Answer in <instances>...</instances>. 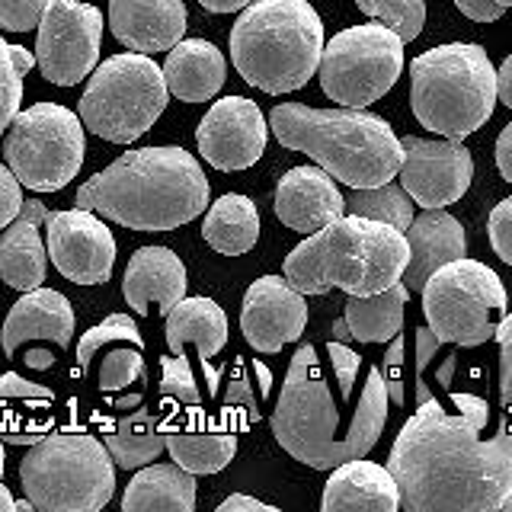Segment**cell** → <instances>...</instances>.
Listing matches in <instances>:
<instances>
[{
	"instance_id": "1",
	"label": "cell",
	"mask_w": 512,
	"mask_h": 512,
	"mask_svg": "<svg viewBox=\"0 0 512 512\" xmlns=\"http://www.w3.org/2000/svg\"><path fill=\"white\" fill-rule=\"evenodd\" d=\"M416 404L397 432L388 471L407 512H500L512 493V432L484 439L490 404L474 394H452Z\"/></svg>"
},
{
	"instance_id": "2",
	"label": "cell",
	"mask_w": 512,
	"mask_h": 512,
	"mask_svg": "<svg viewBox=\"0 0 512 512\" xmlns=\"http://www.w3.org/2000/svg\"><path fill=\"white\" fill-rule=\"evenodd\" d=\"M359 372L362 356L340 340L327 343V359L311 343L298 346L272 410V436L295 461L330 471L378 445L388 423V384L381 365H372L356 397Z\"/></svg>"
},
{
	"instance_id": "3",
	"label": "cell",
	"mask_w": 512,
	"mask_h": 512,
	"mask_svg": "<svg viewBox=\"0 0 512 512\" xmlns=\"http://www.w3.org/2000/svg\"><path fill=\"white\" fill-rule=\"evenodd\" d=\"M208 205V180L183 148H135L77 189V208L128 231H173Z\"/></svg>"
},
{
	"instance_id": "4",
	"label": "cell",
	"mask_w": 512,
	"mask_h": 512,
	"mask_svg": "<svg viewBox=\"0 0 512 512\" xmlns=\"http://www.w3.org/2000/svg\"><path fill=\"white\" fill-rule=\"evenodd\" d=\"M269 128L282 148L308 154L320 170L349 189L391 183L404 160L394 128L356 106L314 109L279 103L269 112Z\"/></svg>"
},
{
	"instance_id": "5",
	"label": "cell",
	"mask_w": 512,
	"mask_h": 512,
	"mask_svg": "<svg viewBox=\"0 0 512 512\" xmlns=\"http://www.w3.org/2000/svg\"><path fill=\"white\" fill-rule=\"evenodd\" d=\"M410 260L404 231L362 215H340L285 256V279L301 295H375L400 282Z\"/></svg>"
},
{
	"instance_id": "6",
	"label": "cell",
	"mask_w": 512,
	"mask_h": 512,
	"mask_svg": "<svg viewBox=\"0 0 512 512\" xmlns=\"http://www.w3.org/2000/svg\"><path fill=\"white\" fill-rule=\"evenodd\" d=\"M324 23L308 0H253L231 29V61L250 87L282 96L317 74Z\"/></svg>"
},
{
	"instance_id": "7",
	"label": "cell",
	"mask_w": 512,
	"mask_h": 512,
	"mask_svg": "<svg viewBox=\"0 0 512 512\" xmlns=\"http://www.w3.org/2000/svg\"><path fill=\"white\" fill-rule=\"evenodd\" d=\"M410 106L423 128L442 138H468L496 106V71L474 42H448L410 61Z\"/></svg>"
},
{
	"instance_id": "8",
	"label": "cell",
	"mask_w": 512,
	"mask_h": 512,
	"mask_svg": "<svg viewBox=\"0 0 512 512\" xmlns=\"http://www.w3.org/2000/svg\"><path fill=\"white\" fill-rule=\"evenodd\" d=\"M23 490L45 512H96L116 493V461L80 429H52L20 461Z\"/></svg>"
},
{
	"instance_id": "9",
	"label": "cell",
	"mask_w": 512,
	"mask_h": 512,
	"mask_svg": "<svg viewBox=\"0 0 512 512\" xmlns=\"http://www.w3.org/2000/svg\"><path fill=\"white\" fill-rule=\"evenodd\" d=\"M167 80L151 55L122 52L93 71L77 103V116L93 135L112 144H132L167 109Z\"/></svg>"
},
{
	"instance_id": "10",
	"label": "cell",
	"mask_w": 512,
	"mask_h": 512,
	"mask_svg": "<svg viewBox=\"0 0 512 512\" xmlns=\"http://www.w3.org/2000/svg\"><path fill=\"white\" fill-rule=\"evenodd\" d=\"M420 295L429 330L439 336V343H455L464 349L493 340L509 304L500 276L468 256L439 266L426 279Z\"/></svg>"
},
{
	"instance_id": "11",
	"label": "cell",
	"mask_w": 512,
	"mask_h": 512,
	"mask_svg": "<svg viewBox=\"0 0 512 512\" xmlns=\"http://www.w3.org/2000/svg\"><path fill=\"white\" fill-rule=\"evenodd\" d=\"M87 141L77 112L58 103H36L7 125L4 157L20 186L58 192L84 167Z\"/></svg>"
},
{
	"instance_id": "12",
	"label": "cell",
	"mask_w": 512,
	"mask_h": 512,
	"mask_svg": "<svg viewBox=\"0 0 512 512\" xmlns=\"http://www.w3.org/2000/svg\"><path fill=\"white\" fill-rule=\"evenodd\" d=\"M404 71V39L384 23L336 32L320 52V87L340 106L365 109L388 93Z\"/></svg>"
},
{
	"instance_id": "13",
	"label": "cell",
	"mask_w": 512,
	"mask_h": 512,
	"mask_svg": "<svg viewBox=\"0 0 512 512\" xmlns=\"http://www.w3.org/2000/svg\"><path fill=\"white\" fill-rule=\"evenodd\" d=\"M103 42V13L84 0H48L36 36V64L45 80L74 87L93 74Z\"/></svg>"
},
{
	"instance_id": "14",
	"label": "cell",
	"mask_w": 512,
	"mask_h": 512,
	"mask_svg": "<svg viewBox=\"0 0 512 512\" xmlns=\"http://www.w3.org/2000/svg\"><path fill=\"white\" fill-rule=\"evenodd\" d=\"M74 336V311L71 301L55 288H32L13 304L4 330H0V346L13 359L23 356L29 368L55 365V352L68 349Z\"/></svg>"
},
{
	"instance_id": "15",
	"label": "cell",
	"mask_w": 512,
	"mask_h": 512,
	"mask_svg": "<svg viewBox=\"0 0 512 512\" xmlns=\"http://www.w3.org/2000/svg\"><path fill=\"white\" fill-rule=\"evenodd\" d=\"M404 160H400V186L423 208H445L458 202L474 180V157L455 138L429 141L407 135L400 138Z\"/></svg>"
},
{
	"instance_id": "16",
	"label": "cell",
	"mask_w": 512,
	"mask_h": 512,
	"mask_svg": "<svg viewBox=\"0 0 512 512\" xmlns=\"http://www.w3.org/2000/svg\"><path fill=\"white\" fill-rule=\"evenodd\" d=\"M45 250L61 276L77 285H103L116 266V237L87 208L48 212Z\"/></svg>"
},
{
	"instance_id": "17",
	"label": "cell",
	"mask_w": 512,
	"mask_h": 512,
	"mask_svg": "<svg viewBox=\"0 0 512 512\" xmlns=\"http://www.w3.org/2000/svg\"><path fill=\"white\" fill-rule=\"evenodd\" d=\"M266 138L269 125L260 106L247 96H224L212 103L196 128L199 154L224 173L253 167L266 151Z\"/></svg>"
},
{
	"instance_id": "18",
	"label": "cell",
	"mask_w": 512,
	"mask_h": 512,
	"mask_svg": "<svg viewBox=\"0 0 512 512\" xmlns=\"http://www.w3.org/2000/svg\"><path fill=\"white\" fill-rule=\"evenodd\" d=\"M170 458L189 474H218L237 455V426L231 416L218 410L212 413L205 404L173 407L160 420Z\"/></svg>"
},
{
	"instance_id": "19",
	"label": "cell",
	"mask_w": 512,
	"mask_h": 512,
	"mask_svg": "<svg viewBox=\"0 0 512 512\" xmlns=\"http://www.w3.org/2000/svg\"><path fill=\"white\" fill-rule=\"evenodd\" d=\"M308 327V304L304 295L285 276L256 279L240 308V330L256 352H282L288 343L301 340Z\"/></svg>"
},
{
	"instance_id": "20",
	"label": "cell",
	"mask_w": 512,
	"mask_h": 512,
	"mask_svg": "<svg viewBox=\"0 0 512 512\" xmlns=\"http://www.w3.org/2000/svg\"><path fill=\"white\" fill-rule=\"evenodd\" d=\"M77 375H96V388L116 394L144 375V340L128 314H109L77 343Z\"/></svg>"
},
{
	"instance_id": "21",
	"label": "cell",
	"mask_w": 512,
	"mask_h": 512,
	"mask_svg": "<svg viewBox=\"0 0 512 512\" xmlns=\"http://www.w3.org/2000/svg\"><path fill=\"white\" fill-rule=\"evenodd\" d=\"M276 215L285 228L314 234L346 215V199L327 170L292 167L276 186Z\"/></svg>"
},
{
	"instance_id": "22",
	"label": "cell",
	"mask_w": 512,
	"mask_h": 512,
	"mask_svg": "<svg viewBox=\"0 0 512 512\" xmlns=\"http://www.w3.org/2000/svg\"><path fill=\"white\" fill-rule=\"evenodd\" d=\"M109 29L132 52H170L186 32V4L183 0H109Z\"/></svg>"
},
{
	"instance_id": "23",
	"label": "cell",
	"mask_w": 512,
	"mask_h": 512,
	"mask_svg": "<svg viewBox=\"0 0 512 512\" xmlns=\"http://www.w3.org/2000/svg\"><path fill=\"white\" fill-rule=\"evenodd\" d=\"M186 266L170 247H141L125 266L122 295L135 314H151L157 308L167 314L180 298H186Z\"/></svg>"
},
{
	"instance_id": "24",
	"label": "cell",
	"mask_w": 512,
	"mask_h": 512,
	"mask_svg": "<svg viewBox=\"0 0 512 512\" xmlns=\"http://www.w3.org/2000/svg\"><path fill=\"white\" fill-rule=\"evenodd\" d=\"M404 237L410 247V260L400 282L407 285L410 295L423 292L426 279L439 266L468 253V237H464L461 221L455 215H448L445 208H426L423 215H416L410 221V228L404 231Z\"/></svg>"
},
{
	"instance_id": "25",
	"label": "cell",
	"mask_w": 512,
	"mask_h": 512,
	"mask_svg": "<svg viewBox=\"0 0 512 512\" xmlns=\"http://www.w3.org/2000/svg\"><path fill=\"white\" fill-rule=\"evenodd\" d=\"M320 506L324 512H397L400 490L388 464L349 458L330 468Z\"/></svg>"
},
{
	"instance_id": "26",
	"label": "cell",
	"mask_w": 512,
	"mask_h": 512,
	"mask_svg": "<svg viewBox=\"0 0 512 512\" xmlns=\"http://www.w3.org/2000/svg\"><path fill=\"white\" fill-rule=\"evenodd\" d=\"M48 208L39 199L23 202L4 234H0V279L16 292H32L45 282L48 250L42 244V224Z\"/></svg>"
},
{
	"instance_id": "27",
	"label": "cell",
	"mask_w": 512,
	"mask_h": 512,
	"mask_svg": "<svg viewBox=\"0 0 512 512\" xmlns=\"http://www.w3.org/2000/svg\"><path fill=\"white\" fill-rule=\"evenodd\" d=\"M55 426V391L32 384L16 372L0 375V439L32 445Z\"/></svg>"
},
{
	"instance_id": "28",
	"label": "cell",
	"mask_w": 512,
	"mask_h": 512,
	"mask_svg": "<svg viewBox=\"0 0 512 512\" xmlns=\"http://www.w3.org/2000/svg\"><path fill=\"white\" fill-rule=\"evenodd\" d=\"M167 90L183 103H205L224 87V58L205 39H180L164 61Z\"/></svg>"
},
{
	"instance_id": "29",
	"label": "cell",
	"mask_w": 512,
	"mask_h": 512,
	"mask_svg": "<svg viewBox=\"0 0 512 512\" xmlns=\"http://www.w3.org/2000/svg\"><path fill=\"white\" fill-rule=\"evenodd\" d=\"M228 343V317L212 298H180L167 311V346L173 356H186L189 346H196L202 362H212V356Z\"/></svg>"
},
{
	"instance_id": "30",
	"label": "cell",
	"mask_w": 512,
	"mask_h": 512,
	"mask_svg": "<svg viewBox=\"0 0 512 512\" xmlns=\"http://www.w3.org/2000/svg\"><path fill=\"white\" fill-rule=\"evenodd\" d=\"M196 474L180 464H144L125 487V512H192L196 509Z\"/></svg>"
},
{
	"instance_id": "31",
	"label": "cell",
	"mask_w": 512,
	"mask_h": 512,
	"mask_svg": "<svg viewBox=\"0 0 512 512\" xmlns=\"http://www.w3.org/2000/svg\"><path fill=\"white\" fill-rule=\"evenodd\" d=\"M410 292L404 282H394L391 288L375 295H349L346 301V327L352 340L359 343H391L404 327V308Z\"/></svg>"
},
{
	"instance_id": "32",
	"label": "cell",
	"mask_w": 512,
	"mask_h": 512,
	"mask_svg": "<svg viewBox=\"0 0 512 512\" xmlns=\"http://www.w3.org/2000/svg\"><path fill=\"white\" fill-rule=\"evenodd\" d=\"M202 237L208 247L224 256H244L253 250L256 237H260V212H256L253 199L240 196V192L215 199L205 212Z\"/></svg>"
},
{
	"instance_id": "33",
	"label": "cell",
	"mask_w": 512,
	"mask_h": 512,
	"mask_svg": "<svg viewBox=\"0 0 512 512\" xmlns=\"http://www.w3.org/2000/svg\"><path fill=\"white\" fill-rule=\"evenodd\" d=\"M106 452L116 461V468L138 471L144 464H151L160 458V452L167 448L164 432H160V416L148 407H138L132 413H125L106 432Z\"/></svg>"
},
{
	"instance_id": "34",
	"label": "cell",
	"mask_w": 512,
	"mask_h": 512,
	"mask_svg": "<svg viewBox=\"0 0 512 512\" xmlns=\"http://www.w3.org/2000/svg\"><path fill=\"white\" fill-rule=\"evenodd\" d=\"M269 368L260 362H250L244 356H237L228 368V381H224V400L221 410L231 416V423L237 429H250L263 416L260 404L269 394Z\"/></svg>"
},
{
	"instance_id": "35",
	"label": "cell",
	"mask_w": 512,
	"mask_h": 512,
	"mask_svg": "<svg viewBox=\"0 0 512 512\" xmlns=\"http://www.w3.org/2000/svg\"><path fill=\"white\" fill-rule=\"evenodd\" d=\"M343 199H346L349 215L384 221L397 231H407L413 221V199L407 196L404 186L381 183V186H368V189H352Z\"/></svg>"
},
{
	"instance_id": "36",
	"label": "cell",
	"mask_w": 512,
	"mask_h": 512,
	"mask_svg": "<svg viewBox=\"0 0 512 512\" xmlns=\"http://www.w3.org/2000/svg\"><path fill=\"white\" fill-rule=\"evenodd\" d=\"M32 52H26L23 45H10L0 39V135L7 132V125L20 112L23 100V77L32 71Z\"/></svg>"
},
{
	"instance_id": "37",
	"label": "cell",
	"mask_w": 512,
	"mask_h": 512,
	"mask_svg": "<svg viewBox=\"0 0 512 512\" xmlns=\"http://www.w3.org/2000/svg\"><path fill=\"white\" fill-rule=\"evenodd\" d=\"M356 7L372 16L375 23H384L388 29H394L400 39L413 42L423 32L426 23V4L423 0H356Z\"/></svg>"
},
{
	"instance_id": "38",
	"label": "cell",
	"mask_w": 512,
	"mask_h": 512,
	"mask_svg": "<svg viewBox=\"0 0 512 512\" xmlns=\"http://www.w3.org/2000/svg\"><path fill=\"white\" fill-rule=\"evenodd\" d=\"M160 397L170 407H192L202 404V388L196 381V372L189 368L183 356H164L160 359Z\"/></svg>"
},
{
	"instance_id": "39",
	"label": "cell",
	"mask_w": 512,
	"mask_h": 512,
	"mask_svg": "<svg viewBox=\"0 0 512 512\" xmlns=\"http://www.w3.org/2000/svg\"><path fill=\"white\" fill-rule=\"evenodd\" d=\"M381 375H384V384H388V400L397 407H404L407 384H410V365H407V340L400 333L391 340V349L384 352Z\"/></svg>"
},
{
	"instance_id": "40",
	"label": "cell",
	"mask_w": 512,
	"mask_h": 512,
	"mask_svg": "<svg viewBox=\"0 0 512 512\" xmlns=\"http://www.w3.org/2000/svg\"><path fill=\"white\" fill-rule=\"evenodd\" d=\"M413 391H416V404H423V400H429L432 397V391H429V384L423 381V372H426V365L436 359V352L442 349V343H439V336L432 333L429 327H416V336H413Z\"/></svg>"
},
{
	"instance_id": "41",
	"label": "cell",
	"mask_w": 512,
	"mask_h": 512,
	"mask_svg": "<svg viewBox=\"0 0 512 512\" xmlns=\"http://www.w3.org/2000/svg\"><path fill=\"white\" fill-rule=\"evenodd\" d=\"M48 0H0V29L7 32H29L39 26Z\"/></svg>"
},
{
	"instance_id": "42",
	"label": "cell",
	"mask_w": 512,
	"mask_h": 512,
	"mask_svg": "<svg viewBox=\"0 0 512 512\" xmlns=\"http://www.w3.org/2000/svg\"><path fill=\"white\" fill-rule=\"evenodd\" d=\"M487 234H490L493 253L512 266V196L503 199L500 205H493L490 221H487Z\"/></svg>"
},
{
	"instance_id": "43",
	"label": "cell",
	"mask_w": 512,
	"mask_h": 512,
	"mask_svg": "<svg viewBox=\"0 0 512 512\" xmlns=\"http://www.w3.org/2000/svg\"><path fill=\"white\" fill-rule=\"evenodd\" d=\"M496 340H500V400L503 407H512V314L500 320Z\"/></svg>"
},
{
	"instance_id": "44",
	"label": "cell",
	"mask_w": 512,
	"mask_h": 512,
	"mask_svg": "<svg viewBox=\"0 0 512 512\" xmlns=\"http://www.w3.org/2000/svg\"><path fill=\"white\" fill-rule=\"evenodd\" d=\"M20 208H23L20 180H16L7 164H0V231H4L16 215H20Z\"/></svg>"
},
{
	"instance_id": "45",
	"label": "cell",
	"mask_w": 512,
	"mask_h": 512,
	"mask_svg": "<svg viewBox=\"0 0 512 512\" xmlns=\"http://www.w3.org/2000/svg\"><path fill=\"white\" fill-rule=\"evenodd\" d=\"M455 7L474 23H496L503 16V7L496 0H455Z\"/></svg>"
},
{
	"instance_id": "46",
	"label": "cell",
	"mask_w": 512,
	"mask_h": 512,
	"mask_svg": "<svg viewBox=\"0 0 512 512\" xmlns=\"http://www.w3.org/2000/svg\"><path fill=\"white\" fill-rule=\"evenodd\" d=\"M496 167H500L503 180L512 183V122L496 138Z\"/></svg>"
},
{
	"instance_id": "47",
	"label": "cell",
	"mask_w": 512,
	"mask_h": 512,
	"mask_svg": "<svg viewBox=\"0 0 512 512\" xmlns=\"http://www.w3.org/2000/svg\"><path fill=\"white\" fill-rule=\"evenodd\" d=\"M496 100L512 109V55L496 71Z\"/></svg>"
},
{
	"instance_id": "48",
	"label": "cell",
	"mask_w": 512,
	"mask_h": 512,
	"mask_svg": "<svg viewBox=\"0 0 512 512\" xmlns=\"http://www.w3.org/2000/svg\"><path fill=\"white\" fill-rule=\"evenodd\" d=\"M221 512H231V509H256V512H276V506H269V503H263V500H253V496H244V493H234V496H228L221 506H218Z\"/></svg>"
},
{
	"instance_id": "49",
	"label": "cell",
	"mask_w": 512,
	"mask_h": 512,
	"mask_svg": "<svg viewBox=\"0 0 512 512\" xmlns=\"http://www.w3.org/2000/svg\"><path fill=\"white\" fill-rule=\"evenodd\" d=\"M199 4L205 10H212V13H237V10L250 7L253 0H199Z\"/></svg>"
},
{
	"instance_id": "50",
	"label": "cell",
	"mask_w": 512,
	"mask_h": 512,
	"mask_svg": "<svg viewBox=\"0 0 512 512\" xmlns=\"http://www.w3.org/2000/svg\"><path fill=\"white\" fill-rule=\"evenodd\" d=\"M455 365H458V356H448V359H445V365L439 368V375H436V381H439V384H452V375H455Z\"/></svg>"
},
{
	"instance_id": "51",
	"label": "cell",
	"mask_w": 512,
	"mask_h": 512,
	"mask_svg": "<svg viewBox=\"0 0 512 512\" xmlns=\"http://www.w3.org/2000/svg\"><path fill=\"white\" fill-rule=\"evenodd\" d=\"M333 340H340V343H349L352 340V333L346 327V320H333Z\"/></svg>"
},
{
	"instance_id": "52",
	"label": "cell",
	"mask_w": 512,
	"mask_h": 512,
	"mask_svg": "<svg viewBox=\"0 0 512 512\" xmlns=\"http://www.w3.org/2000/svg\"><path fill=\"white\" fill-rule=\"evenodd\" d=\"M0 512H16V500L4 484H0Z\"/></svg>"
},
{
	"instance_id": "53",
	"label": "cell",
	"mask_w": 512,
	"mask_h": 512,
	"mask_svg": "<svg viewBox=\"0 0 512 512\" xmlns=\"http://www.w3.org/2000/svg\"><path fill=\"white\" fill-rule=\"evenodd\" d=\"M500 512H512V493H506V500L500 503Z\"/></svg>"
},
{
	"instance_id": "54",
	"label": "cell",
	"mask_w": 512,
	"mask_h": 512,
	"mask_svg": "<svg viewBox=\"0 0 512 512\" xmlns=\"http://www.w3.org/2000/svg\"><path fill=\"white\" fill-rule=\"evenodd\" d=\"M0 477H4V439H0Z\"/></svg>"
},
{
	"instance_id": "55",
	"label": "cell",
	"mask_w": 512,
	"mask_h": 512,
	"mask_svg": "<svg viewBox=\"0 0 512 512\" xmlns=\"http://www.w3.org/2000/svg\"><path fill=\"white\" fill-rule=\"evenodd\" d=\"M496 4H500V7L506 10V7H512V0H496Z\"/></svg>"
}]
</instances>
